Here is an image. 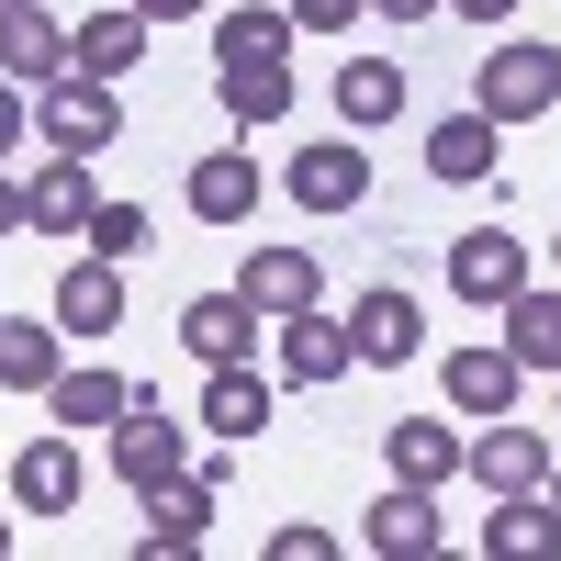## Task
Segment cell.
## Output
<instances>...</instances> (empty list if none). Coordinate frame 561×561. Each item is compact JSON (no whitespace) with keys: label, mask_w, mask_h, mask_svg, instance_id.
<instances>
[{"label":"cell","mask_w":561,"mask_h":561,"mask_svg":"<svg viewBox=\"0 0 561 561\" xmlns=\"http://www.w3.org/2000/svg\"><path fill=\"white\" fill-rule=\"evenodd\" d=\"M561 102V45H528V34H505L494 57L472 68V113H494V124H539Z\"/></svg>","instance_id":"277c9868"},{"label":"cell","mask_w":561,"mask_h":561,"mask_svg":"<svg viewBox=\"0 0 561 561\" xmlns=\"http://www.w3.org/2000/svg\"><path fill=\"white\" fill-rule=\"evenodd\" d=\"M34 135H45L57 158H102V147H124V90H113V79H90V68L45 79V102H34Z\"/></svg>","instance_id":"6da1fadb"},{"label":"cell","mask_w":561,"mask_h":561,"mask_svg":"<svg viewBox=\"0 0 561 561\" xmlns=\"http://www.w3.org/2000/svg\"><path fill=\"white\" fill-rule=\"evenodd\" d=\"M259 57H293V12H270V0L214 12V68H259Z\"/></svg>","instance_id":"4316f807"},{"label":"cell","mask_w":561,"mask_h":561,"mask_svg":"<svg viewBox=\"0 0 561 561\" xmlns=\"http://www.w3.org/2000/svg\"><path fill=\"white\" fill-rule=\"evenodd\" d=\"M180 348H192L203 370L259 359V348H270V314H259L248 293H203V304H180Z\"/></svg>","instance_id":"30bf717a"},{"label":"cell","mask_w":561,"mask_h":561,"mask_svg":"<svg viewBox=\"0 0 561 561\" xmlns=\"http://www.w3.org/2000/svg\"><path fill=\"white\" fill-rule=\"evenodd\" d=\"M483 561H561V505L528 483V494H494L483 517Z\"/></svg>","instance_id":"d6986e66"},{"label":"cell","mask_w":561,"mask_h":561,"mask_svg":"<svg viewBox=\"0 0 561 561\" xmlns=\"http://www.w3.org/2000/svg\"><path fill=\"white\" fill-rule=\"evenodd\" d=\"M494 314H505V348H517V370H561V293L517 280V293H505Z\"/></svg>","instance_id":"484cf974"},{"label":"cell","mask_w":561,"mask_h":561,"mask_svg":"<svg viewBox=\"0 0 561 561\" xmlns=\"http://www.w3.org/2000/svg\"><path fill=\"white\" fill-rule=\"evenodd\" d=\"M280 12H293V34H348L370 0H280Z\"/></svg>","instance_id":"1f68e13d"},{"label":"cell","mask_w":561,"mask_h":561,"mask_svg":"<svg viewBox=\"0 0 561 561\" xmlns=\"http://www.w3.org/2000/svg\"><path fill=\"white\" fill-rule=\"evenodd\" d=\"M214 472H203V460H192V472H169L158 494H135V505H147V550H203L214 539Z\"/></svg>","instance_id":"7c38bea8"},{"label":"cell","mask_w":561,"mask_h":561,"mask_svg":"<svg viewBox=\"0 0 561 561\" xmlns=\"http://www.w3.org/2000/svg\"><path fill=\"white\" fill-rule=\"evenodd\" d=\"M0 79H23V90L68 79V23L45 12V0H12V12H0Z\"/></svg>","instance_id":"4fadbf2b"},{"label":"cell","mask_w":561,"mask_h":561,"mask_svg":"<svg viewBox=\"0 0 561 561\" xmlns=\"http://www.w3.org/2000/svg\"><path fill=\"white\" fill-rule=\"evenodd\" d=\"M203 438H259L270 427V370L259 359H225V370H203V415H192Z\"/></svg>","instance_id":"ffe728a7"},{"label":"cell","mask_w":561,"mask_h":561,"mask_svg":"<svg viewBox=\"0 0 561 561\" xmlns=\"http://www.w3.org/2000/svg\"><path fill=\"white\" fill-rule=\"evenodd\" d=\"M550 259H561V237H550Z\"/></svg>","instance_id":"60d3db41"},{"label":"cell","mask_w":561,"mask_h":561,"mask_svg":"<svg viewBox=\"0 0 561 561\" xmlns=\"http://www.w3.org/2000/svg\"><path fill=\"white\" fill-rule=\"evenodd\" d=\"M45 404H57L68 438H90V427H113V415L135 404V382H124V370H57V382H45Z\"/></svg>","instance_id":"83f0119b"},{"label":"cell","mask_w":561,"mask_h":561,"mask_svg":"<svg viewBox=\"0 0 561 561\" xmlns=\"http://www.w3.org/2000/svg\"><path fill=\"white\" fill-rule=\"evenodd\" d=\"M539 494H550V505H561V460H550V483H539Z\"/></svg>","instance_id":"74e56055"},{"label":"cell","mask_w":561,"mask_h":561,"mask_svg":"<svg viewBox=\"0 0 561 561\" xmlns=\"http://www.w3.org/2000/svg\"><path fill=\"white\" fill-rule=\"evenodd\" d=\"M494 113H472V102H460V113H438L427 124V180H438V192H472V180H494Z\"/></svg>","instance_id":"2e32d148"},{"label":"cell","mask_w":561,"mask_h":561,"mask_svg":"<svg viewBox=\"0 0 561 561\" xmlns=\"http://www.w3.org/2000/svg\"><path fill=\"white\" fill-rule=\"evenodd\" d=\"M90 203H102V192H90V158H57V147H45V169L23 180V225H34V237H79Z\"/></svg>","instance_id":"44dd1931"},{"label":"cell","mask_w":561,"mask_h":561,"mask_svg":"<svg viewBox=\"0 0 561 561\" xmlns=\"http://www.w3.org/2000/svg\"><path fill=\"white\" fill-rule=\"evenodd\" d=\"M0 237H23V180H12V158H0Z\"/></svg>","instance_id":"836d02e7"},{"label":"cell","mask_w":561,"mask_h":561,"mask_svg":"<svg viewBox=\"0 0 561 561\" xmlns=\"http://www.w3.org/2000/svg\"><path fill=\"white\" fill-rule=\"evenodd\" d=\"M460 472L483 494H528V483H550V438L517 427V415H483V438H460Z\"/></svg>","instance_id":"ba28073f"},{"label":"cell","mask_w":561,"mask_h":561,"mask_svg":"<svg viewBox=\"0 0 561 561\" xmlns=\"http://www.w3.org/2000/svg\"><path fill=\"white\" fill-rule=\"evenodd\" d=\"M370 12H382V23H427L438 0H370Z\"/></svg>","instance_id":"8d00e7d4"},{"label":"cell","mask_w":561,"mask_h":561,"mask_svg":"<svg viewBox=\"0 0 561 561\" xmlns=\"http://www.w3.org/2000/svg\"><path fill=\"white\" fill-rule=\"evenodd\" d=\"M237 293L259 314H304V304H325V270H314V248H248L237 259Z\"/></svg>","instance_id":"ac0fdd59"},{"label":"cell","mask_w":561,"mask_h":561,"mask_svg":"<svg viewBox=\"0 0 561 561\" xmlns=\"http://www.w3.org/2000/svg\"><path fill=\"white\" fill-rule=\"evenodd\" d=\"M102 449H113V483H124V494H158L169 472H192V438H180V415H169L147 382H135V404L102 427Z\"/></svg>","instance_id":"3957f363"},{"label":"cell","mask_w":561,"mask_h":561,"mask_svg":"<svg viewBox=\"0 0 561 561\" xmlns=\"http://www.w3.org/2000/svg\"><path fill=\"white\" fill-rule=\"evenodd\" d=\"M180 203H192V225H248V214H259V158H248V147H214V158H192Z\"/></svg>","instance_id":"e0dca14e"},{"label":"cell","mask_w":561,"mask_h":561,"mask_svg":"<svg viewBox=\"0 0 561 561\" xmlns=\"http://www.w3.org/2000/svg\"><path fill=\"white\" fill-rule=\"evenodd\" d=\"M438 494L427 483H382V494H370V517H359V550L370 561H438Z\"/></svg>","instance_id":"8992f818"},{"label":"cell","mask_w":561,"mask_h":561,"mask_svg":"<svg viewBox=\"0 0 561 561\" xmlns=\"http://www.w3.org/2000/svg\"><path fill=\"white\" fill-rule=\"evenodd\" d=\"M214 90H225V113H237V124H280V113H293V57H259V68H214Z\"/></svg>","instance_id":"f1b7e54d"},{"label":"cell","mask_w":561,"mask_h":561,"mask_svg":"<svg viewBox=\"0 0 561 561\" xmlns=\"http://www.w3.org/2000/svg\"><path fill=\"white\" fill-rule=\"evenodd\" d=\"M23 135H34V113H23V79H0V158H12Z\"/></svg>","instance_id":"d6a6232c"},{"label":"cell","mask_w":561,"mask_h":561,"mask_svg":"<svg viewBox=\"0 0 561 561\" xmlns=\"http://www.w3.org/2000/svg\"><path fill=\"white\" fill-rule=\"evenodd\" d=\"M517 280H528V248L505 237V225H472V237H449V304H483V314H494Z\"/></svg>","instance_id":"8fae6325"},{"label":"cell","mask_w":561,"mask_h":561,"mask_svg":"<svg viewBox=\"0 0 561 561\" xmlns=\"http://www.w3.org/2000/svg\"><path fill=\"white\" fill-rule=\"evenodd\" d=\"M550 415H561V370H550Z\"/></svg>","instance_id":"ab89813d"},{"label":"cell","mask_w":561,"mask_h":561,"mask_svg":"<svg viewBox=\"0 0 561 561\" xmlns=\"http://www.w3.org/2000/svg\"><path fill=\"white\" fill-rule=\"evenodd\" d=\"M147 12H135V0H113V12H90V23H68V68H90V79H124L135 57H147Z\"/></svg>","instance_id":"603a6c76"},{"label":"cell","mask_w":561,"mask_h":561,"mask_svg":"<svg viewBox=\"0 0 561 561\" xmlns=\"http://www.w3.org/2000/svg\"><path fill=\"white\" fill-rule=\"evenodd\" d=\"M270 561H337V528H314V517L270 528Z\"/></svg>","instance_id":"4dcf8cb0"},{"label":"cell","mask_w":561,"mask_h":561,"mask_svg":"<svg viewBox=\"0 0 561 561\" xmlns=\"http://www.w3.org/2000/svg\"><path fill=\"white\" fill-rule=\"evenodd\" d=\"M348 348H359V370H404L415 348H427V304L393 293V280H382V293H359V304H348Z\"/></svg>","instance_id":"9c48e42d"},{"label":"cell","mask_w":561,"mask_h":561,"mask_svg":"<svg viewBox=\"0 0 561 561\" xmlns=\"http://www.w3.org/2000/svg\"><path fill=\"white\" fill-rule=\"evenodd\" d=\"M337 124H348V135L404 124V68H393V57H348V68H337Z\"/></svg>","instance_id":"d4e9b609"},{"label":"cell","mask_w":561,"mask_h":561,"mask_svg":"<svg viewBox=\"0 0 561 561\" xmlns=\"http://www.w3.org/2000/svg\"><path fill=\"white\" fill-rule=\"evenodd\" d=\"M0 12H12V0H0Z\"/></svg>","instance_id":"b9f144b4"},{"label":"cell","mask_w":561,"mask_h":561,"mask_svg":"<svg viewBox=\"0 0 561 561\" xmlns=\"http://www.w3.org/2000/svg\"><path fill=\"white\" fill-rule=\"evenodd\" d=\"M438 382H449V415H472V427H483V415H517V382H528V370H517L505 337H460Z\"/></svg>","instance_id":"52a82bcc"},{"label":"cell","mask_w":561,"mask_h":561,"mask_svg":"<svg viewBox=\"0 0 561 561\" xmlns=\"http://www.w3.org/2000/svg\"><path fill=\"white\" fill-rule=\"evenodd\" d=\"M0 561H12V517H0Z\"/></svg>","instance_id":"f35d334b"},{"label":"cell","mask_w":561,"mask_h":561,"mask_svg":"<svg viewBox=\"0 0 561 561\" xmlns=\"http://www.w3.org/2000/svg\"><path fill=\"white\" fill-rule=\"evenodd\" d=\"M45 314H57L68 337H113V325H124V259H68Z\"/></svg>","instance_id":"5bb4252c"},{"label":"cell","mask_w":561,"mask_h":561,"mask_svg":"<svg viewBox=\"0 0 561 561\" xmlns=\"http://www.w3.org/2000/svg\"><path fill=\"white\" fill-rule=\"evenodd\" d=\"M382 472L449 494V472H460V427H449V415H393V427H382Z\"/></svg>","instance_id":"9a60e30c"},{"label":"cell","mask_w":561,"mask_h":561,"mask_svg":"<svg viewBox=\"0 0 561 561\" xmlns=\"http://www.w3.org/2000/svg\"><path fill=\"white\" fill-rule=\"evenodd\" d=\"M12 505H23V517H68V505H79V438H34L12 460Z\"/></svg>","instance_id":"cb8c5ba5"},{"label":"cell","mask_w":561,"mask_h":561,"mask_svg":"<svg viewBox=\"0 0 561 561\" xmlns=\"http://www.w3.org/2000/svg\"><path fill=\"white\" fill-rule=\"evenodd\" d=\"M348 370H359L348 314H325V304L270 314V382H280V393H325V382H348Z\"/></svg>","instance_id":"7a4b0ae2"},{"label":"cell","mask_w":561,"mask_h":561,"mask_svg":"<svg viewBox=\"0 0 561 561\" xmlns=\"http://www.w3.org/2000/svg\"><path fill=\"white\" fill-rule=\"evenodd\" d=\"M280 192H293L304 214H359V203H370V158H359V135H314V147H293Z\"/></svg>","instance_id":"5b68a950"},{"label":"cell","mask_w":561,"mask_h":561,"mask_svg":"<svg viewBox=\"0 0 561 561\" xmlns=\"http://www.w3.org/2000/svg\"><path fill=\"white\" fill-rule=\"evenodd\" d=\"M438 12H460V23H517V0H438Z\"/></svg>","instance_id":"e575fe53"},{"label":"cell","mask_w":561,"mask_h":561,"mask_svg":"<svg viewBox=\"0 0 561 561\" xmlns=\"http://www.w3.org/2000/svg\"><path fill=\"white\" fill-rule=\"evenodd\" d=\"M135 12H147V23H203L214 0H135Z\"/></svg>","instance_id":"d590c367"},{"label":"cell","mask_w":561,"mask_h":561,"mask_svg":"<svg viewBox=\"0 0 561 561\" xmlns=\"http://www.w3.org/2000/svg\"><path fill=\"white\" fill-rule=\"evenodd\" d=\"M147 237H158V214H147V203H90V225H79V248H90V259H135Z\"/></svg>","instance_id":"f546056e"},{"label":"cell","mask_w":561,"mask_h":561,"mask_svg":"<svg viewBox=\"0 0 561 561\" xmlns=\"http://www.w3.org/2000/svg\"><path fill=\"white\" fill-rule=\"evenodd\" d=\"M68 370V325L57 314H0V393H45Z\"/></svg>","instance_id":"7402d4cb"}]
</instances>
